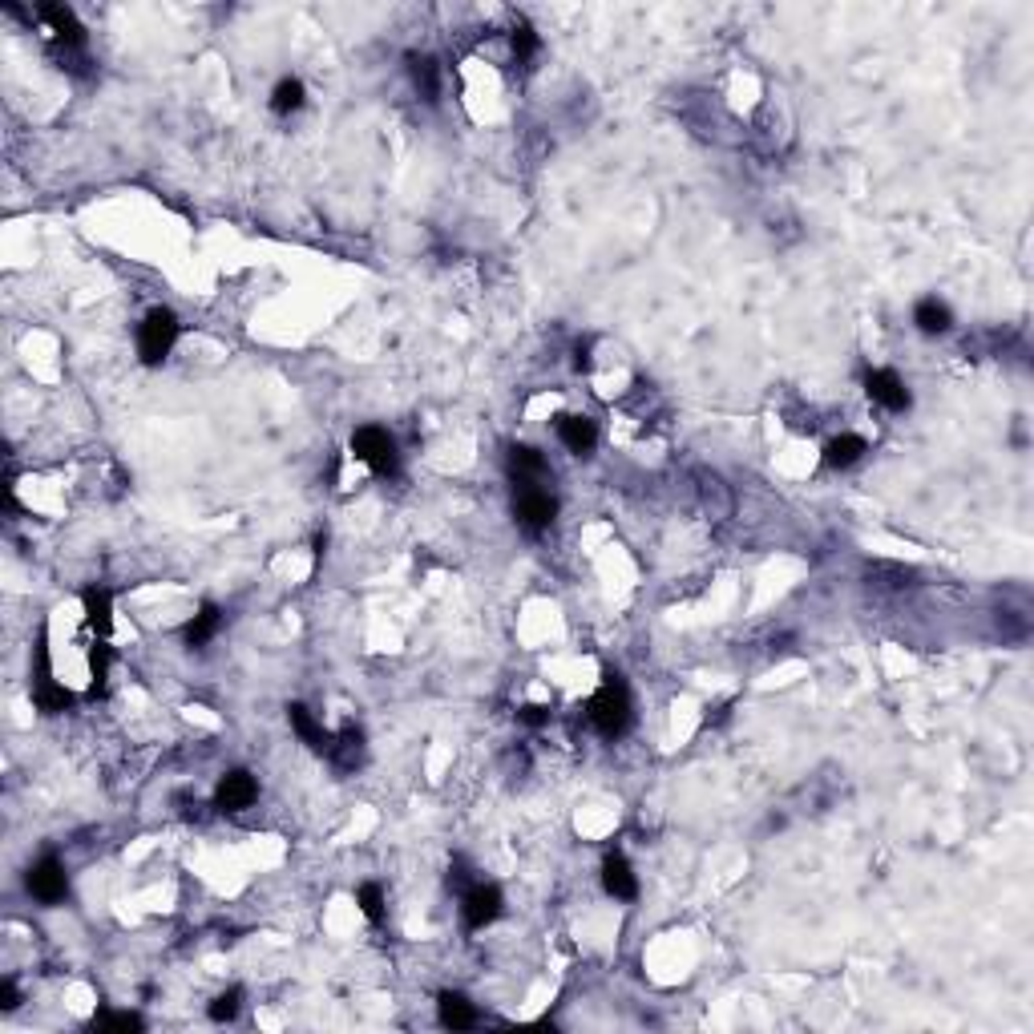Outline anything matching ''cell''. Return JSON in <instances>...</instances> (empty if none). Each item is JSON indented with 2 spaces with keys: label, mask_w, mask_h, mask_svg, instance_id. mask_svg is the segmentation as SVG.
<instances>
[{
  "label": "cell",
  "mask_w": 1034,
  "mask_h": 1034,
  "mask_svg": "<svg viewBox=\"0 0 1034 1034\" xmlns=\"http://www.w3.org/2000/svg\"><path fill=\"white\" fill-rule=\"evenodd\" d=\"M913 324H917V332H925V336H942V332H950L954 316H950V307H946L942 299H921V303L913 307Z\"/></svg>",
  "instance_id": "obj_19"
},
{
  "label": "cell",
  "mask_w": 1034,
  "mask_h": 1034,
  "mask_svg": "<svg viewBox=\"0 0 1034 1034\" xmlns=\"http://www.w3.org/2000/svg\"><path fill=\"white\" fill-rule=\"evenodd\" d=\"M303 106V81H295V77H283L279 85H275V93H271V110L275 114H295Z\"/></svg>",
  "instance_id": "obj_22"
},
{
  "label": "cell",
  "mask_w": 1034,
  "mask_h": 1034,
  "mask_svg": "<svg viewBox=\"0 0 1034 1034\" xmlns=\"http://www.w3.org/2000/svg\"><path fill=\"white\" fill-rule=\"evenodd\" d=\"M550 715H554V711H550L546 703H526L522 711H517V719H522L526 728H546V723H550Z\"/></svg>",
  "instance_id": "obj_28"
},
{
  "label": "cell",
  "mask_w": 1034,
  "mask_h": 1034,
  "mask_svg": "<svg viewBox=\"0 0 1034 1034\" xmlns=\"http://www.w3.org/2000/svg\"><path fill=\"white\" fill-rule=\"evenodd\" d=\"M37 17L53 33V49H85V29H81V21L73 17L69 5H41Z\"/></svg>",
  "instance_id": "obj_6"
},
{
  "label": "cell",
  "mask_w": 1034,
  "mask_h": 1034,
  "mask_svg": "<svg viewBox=\"0 0 1034 1034\" xmlns=\"http://www.w3.org/2000/svg\"><path fill=\"white\" fill-rule=\"evenodd\" d=\"M25 885H29V893H33L41 905H61V901L69 897V873H65V865H61L57 857H41V861L29 869Z\"/></svg>",
  "instance_id": "obj_5"
},
{
  "label": "cell",
  "mask_w": 1034,
  "mask_h": 1034,
  "mask_svg": "<svg viewBox=\"0 0 1034 1034\" xmlns=\"http://www.w3.org/2000/svg\"><path fill=\"white\" fill-rule=\"evenodd\" d=\"M586 715L594 723V732L606 736V740H618L627 728H631V691L623 683V675H610L602 679V687L594 691V699L586 703Z\"/></svg>",
  "instance_id": "obj_1"
},
{
  "label": "cell",
  "mask_w": 1034,
  "mask_h": 1034,
  "mask_svg": "<svg viewBox=\"0 0 1034 1034\" xmlns=\"http://www.w3.org/2000/svg\"><path fill=\"white\" fill-rule=\"evenodd\" d=\"M534 53H538V33L530 25H517L513 29V57H517V65H526Z\"/></svg>",
  "instance_id": "obj_24"
},
{
  "label": "cell",
  "mask_w": 1034,
  "mask_h": 1034,
  "mask_svg": "<svg viewBox=\"0 0 1034 1034\" xmlns=\"http://www.w3.org/2000/svg\"><path fill=\"white\" fill-rule=\"evenodd\" d=\"M865 453H869L865 437H857V433H845V437H837V441H829V445H824V465H829V469H853V465H857Z\"/></svg>",
  "instance_id": "obj_18"
},
{
  "label": "cell",
  "mask_w": 1034,
  "mask_h": 1034,
  "mask_svg": "<svg viewBox=\"0 0 1034 1034\" xmlns=\"http://www.w3.org/2000/svg\"><path fill=\"white\" fill-rule=\"evenodd\" d=\"M110 659H114V651L106 647V643H97L93 647V655H89V671H93V691L106 683V675H110Z\"/></svg>",
  "instance_id": "obj_26"
},
{
  "label": "cell",
  "mask_w": 1034,
  "mask_h": 1034,
  "mask_svg": "<svg viewBox=\"0 0 1034 1034\" xmlns=\"http://www.w3.org/2000/svg\"><path fill=\"white\" fill-rule=\"evenodd\" d=\"M93 1026L97 1030H142V1018L138 1014H110V1010H101L97 1018H93Z\"/></svg>",
  "instance_id": "obj_25"
},
{
  "label": "cell",
  "mask_w": 1034,
  "mask_h": 1034,
  "mask_svg": "<svg viewBox=\"0 0 1034 1034\" xmlns=\"http://www.w3.org/2000/svg\"><path fill=\"white\" fill-rule=\"evenodd\" d=\"M239 1002H243V994H239V990L219 994V998L211 1002V1018H215V1022H231V1018L239 1014Z\"/></svg>",
  "instance_id": "obj_27"
},
{
  "label": "cell",
  "mask_w": 1034,
  "mask_h": 1034,
  "mask_svg": "<svg viewBox=\"0 0 1034 1034\" xmlns=\"http://www.w3.org/2000/svg\"><path fill=\"white\" fill-rule=\"evenodd\" d=\"M287 719H291V728H295V736L312 748V752H324L328 756V748H332V736L324 732V723H316V715L307 711L303 703H287Z\"/></svg>",
  "instance_id": "obj_11"
},
{
  "label": "cell",
  "mask_w": 1034,
  "mask_h": 1034,
  "mask_svg": "<svg viewBox=\"0 0 1034 1034\" xmlns=\"http://www.w3.org/2000/svg\"><path fill=\"white\" fill-rule=\"evenodd\" d=\"M558 437H562V445H566L574 457H590L594 445H598V429H594V421H586V417H562V421H558Z\"/></svg>",
  "instance_id": "obj_14"
},
{
  "label": "cell",
  "mask_w": 1034,
  "mask_h": 1034,
  "mask_svg": "<svg viewBox=\"0 0 1034 1034\" xmlns=\"http://www.w3.org/2000/svg\"><path fill=\"white\" fill-rule=\"evenodd\" d=\"M408 73H412V85H417V93H421L425 101H437V97H441V65H437L433 57H417V53H412V57H408Z\"/></svg>",
  "instance_id": "obj_20"
},
{
  "label": "cell",
  "mask_w": 1034,
  "mask_h": 1034,
  "mask_svg": "<svg viewBox=\"0 0 1034 1034\" xmlns=\"http://www.w3.org/2000/svg\"><path fill=\"white\" fill-rule=\"evenodd\" d=\"M865 392H869V400H877V404L889 408V412H905V408H909V388H905V380H901L897 372H889V368L869 372V376H865Z\"/></svg>",
  "instance_id": "obj_9"
},
{
  "label": "cell",
  "mask_w": 1034,
  "mask_h": 1034,
  "mask_svg": "<svg viewBox=\"0 0 1034 1034\" xmlns=\"http://www.w3.org/2000/svg\"><path fill=\"white\" fill-rule=\"evenodd\" d=\"M37 711H45V715H61L69 703H73V695H69V687H61V683H53V675H49V667L41 671V683H37Z\"/></svg>",
  "instance_id": "obj_21"
},
{
  "label": "cell",
  "mask_w": 1034,
  "mask_h": 1034,
  "mask_svg": "<svg viewBox=\"0 0 1034 1034\" xmlns=\"http://www.w3.org/2000/svg\"><path fill=\"white\" fill-rule=\"evenodd\" d=\"M85 623H89V631H97V635H110V627H114V594L110 590H85Z\"/></svg>",
  "instance_id": "obj_17"
},
{
  "label": "cell",
  "mask_w": 1034,
  "mask_h": 1034,
  "mask_svg": "<svg viewBox=\"0 0 1034 1034\" xmlns=\"http://www.w3.org/2000/svg\"><path fill=\"white\" fill-rule=\"evenodd\" d=\"M352 453H356L376 477H392V473L400 469L396 441H392L384 429H376V425H364V429L352 433Z\"/></svg>",
  "instance_id": "obj_3"
},
{
  "label": "cell",
  "mask_w": 1034,
  "mask_h": 1034,
  "mask_svg": "<svg viewBox=\"0 0 1034 1034\" xmlns=\"http://www.w3.org/2000/svg\"><path fill=\"white\" fill-rule=\"evenodd\" d=\"M509 473H513L517 485H538V481L550 473V465H546V457H542L538 449L513 445V449H509Z\"/></svg>",
  "instance_id": "obj_13"
},
{
  "label": "cell",
  "mask_w": 1034,
  "mask_h": 1034,
  "mask_svg": "<svg viewBox=\"0 0 1034 1034\" xmlns=\"http://www.w3.org/2000/svg\"><path fill=\"white\" fill-rule=\"evenodd\" d=\"M437 1014H441V1026H449V1030H469V1026H477L473 1002H469L465 994H457V990H445V994L437 998Z\"/></svg>",
  "instance_id": "obj_16"
},
{
  "label": "cell",
  "mask_w": 1034,
  "mask_h": 1034,
  "mask_svg": "<svg viewBox=\"0 0 1034 1034\" xmlns=\"http://www.w3.org/2000/svg\"><path fill=\"white\" fill-rule=\"evenodd\" d=\"M356 901H360V909H364V917H368V921H384V889H380L376 881L360 885Z\"/></svg>",
  "instance_id": "obj_23"
},
{
  "label": "cell",
  "mask_w": 1034,
  "mask_h": 1034,
  "mask_svg": "<svg viewBox=\"0 0 1034 1034\" xmlns=\"http://www.w3.org/2000/svg\"><path fill=\"white\" fill-rule=\"evenodd\" d=\"M0 998H5V1002H0L5 1010H13V1006H17V986H13V978H5V986H0Z\"/></svg>",
  "instance_id": "obj_29"
},
{
  "label": "cell",
  "mask_w": 1034,
  "mask_h": 1034,
  "mask_svg": "<svg viewBox=\"0 0 1034 1034\" xmlns=\"http://www.w3.org/2000/svg\"><path fill=\"white\" fill-rule=\"evenodd\" d=\"M602 885H606V893H610L614 901H635V897H639V881H635V873H631V865H627L623 853H606V861H602Z\"/></svg>",
  "instance_id": "obj_10"
},
{
  "label": "cell",
  "mask_w": 1034,
  "mask_h": 1034,
  "mask_svg": "<svg viewBox=\"0 0 1034 1034\" xmlns=\"http://www.w3.org/2000/svg\"><path fill=\"white\" fill-rule=\"evenodd\" d=\"M255 796H259L255 776L243 772V768H235V772H227V776L219 780V788H215V808H219V812H243V808L255 804Z\"/></svg>",
  "instance_id": "obj_7"
},
{
  "label": "cell",
  "mask_w": 1034,
  "mask_h": 1034,
  "mask_svg": "<svg viewBox=\"0 0 1034 1034\" xmlns=\"http://www.w3.org/2000/svg\"><path fill=\"white\" fill-rule=\"evenodd\" d=\"M513 513H517V522H522L526 534H546L558 517V501L538 485H522V493L513 497Z\"/></svg>",
  "instance_id": "obj_4"
},
{
  "label": "cell",
  "mask_w": 1034,
  "mask_h": 1034,
  "mask_svg": "<svg viewBox=\"0 0 1034 1034\" xmlns=\"http://www.w3.org/2000/svg\"><path fill=\"white\" fill-rule=\"evenodd\" d=\"M328 760L340 768V772H356L364 764V732L360 728H348L340 736H332V748H328Z\"/></svg>",
  "instance_id": "obj_12"
},
{
  "label": "cell",
  "mask_w": 1034,
  "mask_h": 1034,
  "mask_svg": "<svg viewBox=\"0 0 1034 1034\" xmlns=\"http://www.w3.org/2000/svg\"><path fill=\"white\" fill-rule=\"evenodd\" d=\"M178 332H182V324H178V316L170 312V307H154V312L142 320V328H138V356H142V364H150V368L162 364L170 356Z\"/></svg>",
  "instance_id": "obj_2"
},
{
  "label": "cell",
  "mask_w": 1034,
  "mask_h": 1034,
  "mask_svg": "<svg viewBox=\"0 0 1034 1034\" xmlns=\"http://www.w3.org/2000/svg\"><path fill=\"white\" fill-rule=\"evenodd\" d=\"M219 627H223V610L206 602V606L190 618V623L182 627V639H186V647H190V651H198V647H206V643H211V639L219 635Z\"/></svg>",
  "instance_id": "obj_15"
},
{
  "label": "cell",
  "mask_w": 1034,
  "mask_h": 1034,
  "mask_svg": "<svg viewBox=\"0 0 1034 1034\" xmlns=\"http://www.w3.org/2000/svg\"><path fill=\"white\" fill-rule=\"evenodd\" d=\"M461 913H465V929H485V925H493L497 917H501V889H493V885H473L469 893H465V905H461Z\"/></svg>",
  "instance_id": "obj_8"
}]
</instances>
